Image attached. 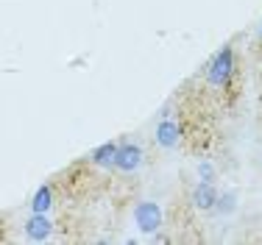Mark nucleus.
<instances>
[{"mask_svg": "<svg viewBox=\"0 0 262 245\" xmlns=\"http://www.w3.org/2000/svg\"><path fill=\"white\" fill-rule=\"evenodd\" d=\"M207 84L209 86H226L234 75V50L232 45H223L207 64Z\"/></svg>", "mask_w": 262, "mask_h": 245, "instance_id": "nucleus-1", "label": "nucleus"}, {"mask_svg": "<svg viewBox=\"0 0 262 245\" xmlns=\"http://www.w3.org/2000/svg\"><path fill=\"white\" fill-rule=\"evenodd\" d=\"M134 223L142 234H157L162 223H165V212H162L157 201H140L134 206Z\"/></svg>", "mask_w": 262, "mask_h": 245, "instance_id": "nucleus-2", "label": "nucleus"}, {"mask_svg": "<svg viewBox=\"0 0 262 245\" xmlns=\"http://www.w3.org/2000/svg\"><path fill=\"white\" fill-rule=\"evenodd\" d=\"M142 159H145V150H142V145H137V142H117V150H115V170L120 173H137L142 167Z\"/></svg>", "mask_w": 262, "mask_h": 245, "instance_id": "nucleus-3", "label": "nucleus"}, {"mask_svg": "<svg viewBox=\"0 0 262 245\" xmlns=\"http://www.w3.org/2000/svg\"><path fill=\"white\" fill-rule=\"evenodd\" d=\"M154 142L165 150L179 148V142H182V125L176 120H170V117H162L157 123V128H154Z\"/></svg>", "mask_w": 262, "mask_h": 245, "instance_id": "nucleus-4", "label": "nucleus"}, {"mask_svg": "<svg viewBox=\"0 0 262 245\" xmlns=\"http://www.w3.org/2000/svg\"><path fill=\"white\" fill-rule=\"evenodd\" d=\"M53 234V220L51 215H39V212H31L26 220V237L31 242H45Z\"/></svg>", "mask_w": 262, "mask_h": 245, "instance_id": "nucleus-5", "label": "nucleus"}, {"mask_svg": "<svg viewBox=\"0 0 262 245\" xmlns=\"http://www.w3.org/2000/svg\"><path fill=\"white\" fill-rule=\"evenodd\" d=\"M190 201L195 209L201 212H212L215 209V201H217V190H215V181H198L190 192Z\"/></svg>", "mask_w": 262, "mask_h": 245, "instance_id": "nucleus-6", "label": "nucleus"}, {"mask_svg": "<svg viewBox=\"0 0 262 245\" xmlns=\"http://www.w3.org/2000/svg\"><path fill=\"white\" fill-rule=\"evenodd\" d=\"M53 187L51 184H39L34 190V195H31V204H28V209L31 212H39V215H51V209H53Z\"/></svg>", "mask_w": 262, "mask_h": 245, "instance_id": "nucleus-7", "label": "nucleus"}, {"mask_svg": "<svg viewBox=\"0 0 262 245\" xmlns=\"http://www.w3.org/2000/svg\"><path fill=\"white\" fill-rule=\"evenodd\" d=\"M115 150H117V142L115 140L101 142V145L90 153V162L95 167H112V165H115Z\"/></svg>", "mask_w": 262, "mask_h": 245, "instance_id": "nucleus-8", "label": "nucleus"}, {"mask_svg": "<svg viewBox=\"0 0 262 245\" xmlns=\"http://www.w3.org/2000/svg\"><path fill=\"white\" fill-rule=\"evenodd\" d=\"M234 209H237V192H226V195H217L212 212H217V215H232Z\"/></svg>", "mask_w": 262, "mask_h": 245, "instance_id": "nucleus-9", "label": "nucleus"}, {"mask_svg": "<svg viewBox=\"0 0 262 245\" xmlns=\"http://www.w3.org/2000/svg\"><path fill=\"white\" fill-rule=\"evenodd\" d=\"M195 173H198V181H215L217 179V170H215V165H212L209 159H201L195 165Z\"/></svg>", "mask_w": 262, "mask_h": 245, "instance_id": "nucleus-10", "label": "nucleus"}, {"mask_svg": "<svg viewBox=\"0 0 262 245\" xmlns=\"http://www.w3.org/2000/svg\"><path fill=\"white\" fill-rule=\"evenodd\" d=\"M259 39H262V23H259Z\"/></svg>", "mask_w": 262, "mask_h": 245, "instance_id": "nucleus-11", "label": "nucleus"}]
</instances>
